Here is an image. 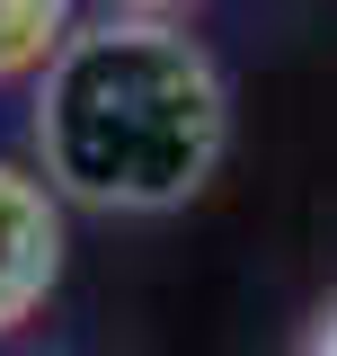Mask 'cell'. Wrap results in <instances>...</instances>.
Listing matches in <instances>:
<instances>
[{
  "label": "cell",
  "instance_id": "cell-1",
  "mask_svg": "<svg viewBox=\"0 0 337 356\" xmlns=\"http://www.w3.org/2000/svg\"><path fill=\"white\" fill-rule=\"evenodd\" d=\"M231 152V89L213 54L168 18H98L44 63L36 161L53 205L178 214Z\"/></svg>",
  "mask_w": 337,
  "mask_h": 356
},
{
  "label": "cell",
  "instance_id": "cell-2",
  "mask_svg": "<svg viewBox=\"0 0 337 356\" xmlns=\"http://www.w3.org/2000/svg\"><path fill=\"white\" fill-rule=\"evenodd\" d=\"M62 276V205L53 187L0 161V339L53 294Z\"/></svg>",
  "mask_w": 337,
  "mask_h": 356
},
{
  "label": "cell",
  "instance_id": "cell-3",
  "mask_svg": "<svg viewBox=\"0 0 337 356\" xmlns=\"http://www.w3.org/2000/svg\"><path fill=\"white\" fill-rule=\"evenodd\" d=\"M71 36V0H0V81L44 72Z\"/></svg>",
  "mask_w": 337,
  "mask_h": 356
},
{
  "label": "cell",
  "instance_id": "cell-4",
  "mask_svg": "<svg viewBox=\"0 0 337 356\" xmlns=\"http://www.w3.org/2000/svg\"><path fill=\"white\" fill-rule=\"evenodd\" d=\"M302 356H337V303L320 312V330H311V348H302Z\"/></svg>",
  "mask_w": 337,
  "mask_h": 356
}]
</instances>
